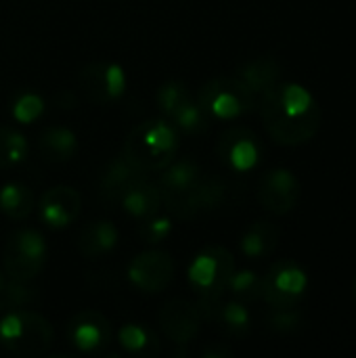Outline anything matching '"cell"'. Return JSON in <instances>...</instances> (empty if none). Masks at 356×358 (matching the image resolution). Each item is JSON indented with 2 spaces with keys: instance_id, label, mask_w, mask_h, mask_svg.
<instances>
[{
  "instance_id": "obj_1",
  "label": "cell",
  "mask_w": 356,
  "mask_h": 358,
  "mask_svg": "<svg viewBox=\"0 0 356 358\" xmlns=\"http://www.w3.org/2000/svg\"><path fill=\"white\" fill-rule=\"evenodd\" d=\"M260 115L266 132L279 145H302L321 128V107L300 84H275L260 94Z\"/></svg>"
},
{
  "instance_id": "obj_2",
  "label": "cell",
  "mask_w": 356,
  "mask_h": 358,
  "mask_svg": "<svg viewBox=\"0 0 356 358\" xmlns=\"http://www.w3.org/2000/svg\"><path fill=\"white\" fill-rule=\"evenodd\" d=\"M178 145L174 124L168 120H145L128 132L122 157L145 174L159 172L176 159Z\"/></svg>"
},
{
  "instance_id": "obj_3",
  "label": "cell",
  "mask_w": 356,
  "mask_h": 358,
  "mask_svg": "<svg viewBox=\"0 0 356 358\" xmlns=\"http://www.w3.org/2000/svg\"><path fill=\"white\" fill-rule=\"evenodd\" d=\"M0 344L15 357H42L52 346V327L34 310H6L0 319Z\"/></svg>"
},
{
  "instance_id": "obj_4",
  "label": "cell",
  "mask_w": 356,
  "mask_h": 358,
  "mask_svg": "<svg viewBox=\"0 0 356 358\" xmlns=\"http://www.w3.org/2000/svg\"><path fill=\"white\" fill-rule=\"evenodd\" d=\"M195 99L208 117L218 120H235L256 107V94L243 84L239 76H218L208 80Z\"/></svg>"
},
{
  "instance_id": "obj_5",
  "label": "cell",
  "mask_w": 356,
  "mask_h": 358,
  "mask_svg": "<svg viewBox=\"0 0 356 358\" xmlns=\"http://www.w3.org/2000/svg\"><path fill=\"white\" fill-rule=\"evenodd\" d=\"M46 260V243L40 233L21 229L8 237L2 252L4 273L13 281H31L40 275Z\"/></svg>"
},
{
  "instance_id": "obj_6",
  "label": "cell",
  "mask_w": 356,
  "mask_h": 358,
  "mask_svg": "<svg viewBox=\"0 0 356 358\" xmlns=\"http://www.w3.org/2000/svg\"><path fill=\"white\" fill-rule=\"evenodd\" d=\"M235 273V258L227 248H206L189 266V281L204 298H222L231 275Z\"/></svg>"
},
{
  "instance_id": "obj_7",
  "label": "cell",
  "mask_w": 356,
  "mask_h": 358,
  "mask_svg": "<svg viewBox=\"0 0 356 358\" xmlns=\"http://www.w3.org/2000/svg\"><path fill=\"white\" fill-rule=\"evenodd\" d=\"M159 176V195L162 203L176 218H193L191 216V197L193 189L201 178V170L193 159L170 162Z\"/></svg>"
},
{
  "instance_id": "obj_8",
  "label": "cell",
  "mask_w": 356,
  "mask_h": 358,
  "mask_svg": "<svg viewBox=\"0 0 356 358\" xmlns=\"http://www.w3.org/2000/svg\"><path fill=\"white\" fill-rule=\"evenodd\" d=\"M157 105L168 122L189 134H199L208 126V115L189 88L180 82H166L157 92Z\"/></svg>"
},
{
  "instance_id": "obj_9",
  "label": "cell",
  "mask_w": 356,
  "mask_h": 358,
  "mask_svg": "<svg viewBox=\"0 0 356 358\" xmlns=\"http://www.w3.org/2000/svg\"><path fill=\"white\" fill-rule=\"evenodd\" d=\"M308 287L306 273L290 260L277 262L262 277V298L273 308L296 306Z\"/></svg>"
},
{
  "instance_id": "obj_10",
  "label": "cell",
  "mask_w": 356,
  "mask_h": 358,
  "mask_svg": "<svg viewBox=\"0 0 356 358\" xmlns=\"http://www.w3.org/2000/svg\"><path fill=\"white\" fill-rule=\"evenodd\" d=\"M78 86L94 105H107L118 101L126 90V73L120 65L109 61L88 63L78 73Z\"/></svg>"
},
{
  "instance_id": "obj_11",
  "label": "cell",
  "mask_w": 356,
  "mask_h": 358,
  "mask_svg": "<svg viewBox=\"0 0 356 358\" xmlns=\"http://www.w3.org/2000/svg\"><path fill=\"white\" fill-rule=\"evenodd\" d=\"M216 153L231 170L248 172L258 166L262 157V143L250 128L233 126L220 134Z\"/></svg>"
},
{
  "instance_id": "obj_12",
  "label": "cell",
  "mask_w": 356,
  "mask_h": 358,
  "mask_svg": "<svg viewBox=\"0 0 356 358\" xmlns=\"http://www.w3.org/2000/svg\"><path fill=\"white\" fill-rule=\"evenodd\" d=\"M300 195H302L300 180L290 170L277 168V170L266 172L260 178V185H258V201L271 214L283 216V214L292 212L298 206Z\"/></svg>"
},
{
  "instance_id": "obj_13",
  "label": "cell",
  "mask_w": 356,
  "mask_h": 358,
  "mask_svg": "<svg viewBox=\"0 0 356 358\" xmlns=\"http://www.w3.org/2000/svg\"><path fill=\"white\" fill-rule=\"evenodd\" d=\"M128 279L143 294H159L174 279V262L166 252H143L128 266Z\"/></svg>"
},
{
  "instance_id": "obj_14",
  "label": "cell",
  "mask_w": 356,
  "mask_h": 358,
  "mask_svg": "<svg viewBox=\"0 0 356 358\" xmlns=\"http://www.w3.org/2000/svg\"><path fill=\"white\" fill-rule=\"evenodd\" d=\"M201 317L197 304L189 300H170L159 310V327L164 336L174 344H189L197 338Z\"/></svg>"
},
{
  "instance_id": "obj_15",
  "label": "cell",
  "mask_w": 356,
  "mask_h": 358,
  "mask_svg": "<svg viewBox=\"0 0 356 358\" xmlns=\"http://www.w3.org/2000/svg\"><path fill=\"white\" fill-rule=\"evenodd\" d=\"M67 338L80 352H101L111 342V325L97 310H82L71 317Z\"/></svg>"
},
{
  "instance_id": "obj_16",
  "label": "cell",
  "mask_w": 356,
  "mask_h": 358,
  "mask_svg": "<svg viewBox=\"0 0 356 358\" xmlns=\"http://www.w3.org/2000/svg\"><path fill=\"white\" fill-rule=\"evenodd\" d=\"M80 208H82L80 193L73 187H65V185L48 189L38 201L40 220L50 229L69 227L80 216Z\"/></svg>"
},
{
  "instance_id": "obj_17",
  "label": "cell",
  "mask_w": 356,
  "mask_h": 358,
  "mask_svg": "<svg viewBox=\"0 0 356 358\" xmlns=\"http://www.w3.org/2000/svg\"><path fill=\"white\" fill-rule=\"evenodd\" d=\"M145 172H141L138 168H134L132 164H128L124 157L122 159H115L111 162L103 174H101V180H99V191H101V197L105 201H113L118 203L122 199V195L138 180L143 178Z\"/></svg>"
},
{
  "instance_id": "obj_18",
  "label": "cell",
  "mask_w": 356,
  "mask_h": 358,
  "mask_svg": "<svg viewBox=\"0 0 356 358\" xmlns=\"http://www.w3.org/2000/svg\"><path fill=\"white\" fill-rule=\"evenodd\" d=\"M118 203L124 208L126 214L143 220V218H149L159 212L162 195H159V189L143 176L122 195V199Z\"/></svg>"
},
{
  "instance_id": "obj_19",
  "label": "cell",
  "mask_w": 356,
  "mask_h": 358,
  "mask_svg": "<svg viewBox=\"0 0 356 358\" xmlns=\"http://www.w3.org/2000/svg\"><path fill=\"white\" fill-rule=\"evenodd\" d=\"M118 243V229L109 220H94L82 229L78 237V250L84 258H101L111 252Z\"/></svg>"
},
{
  "instance_id": "obj_20",
  "label": "cell",
  "mask_w": 356,
  "mask_h": 358,
  "mask_svg": "<svg viewBox=\"0 0 356 358\" xmlns=\"http://www.w3.org/2000/svg\"><path fill=\"white\" fill-rule=\"evenodd\" d=\"M279 239H281V229L275 222L258 220L245 231L241 239V250L248 258H254V260L266 258L277 250Z\"/></svg>"
},
{
  "instance_id": "obj_21",
  "label": "cell",
  "mask_w": 356,
  "mask_h": 358,
  "mask_svg": "<svg viewBox=\"0 0 356 358\" xmlns=\"http://www.w3.org/2000/svg\"><path fill=\"white\" fill-rule=\"evenodd\" d=\"M239 78L243 80V84L258 96L264 90L273 88L279 78H281V63L266 55V57H258L254 61H248L241 69H239Z\"/></svg>"
},
{
  "instance_id": "obj_22",
  "label": "cell",
  "mask_w": 356,
  "mask_h": 358,
  "mask_svg": "<svg viewBox=\"0 0 356 358\" xmlns=\"http://www.w3.org/2000/svg\"><path fill=\"white\" fill-rule=\"evenodd\" d=\"M120 346L134 357H157L159 355V340L153 329L141 323H126L118 334Z\"/></svg>"
},
{
  "instance_id": "obj_23",
  "label": "cell",
  "mask_w": 356,
  "mask_h": 358,
  "mask_svg": "<svg viewBox=\"0 0 356 358\" xmlns=\"http://www.w3.org/2000/svg\"><path fill=\"white\" fill-rule=\"evenodd\" d=\"M0 210L13 220H25L36 210L34 191L23 182H8L0 189Z\"/></svg>"
},
{
  "instance_id": "obj_24",
  "label": "cell",
  "mask_w": 356,
  "mask_h": 358,
  "mask_svg": "<svg viewBox=\"0 0 356 358\" xmlns=\"http://www.w3.org/2000/svg\"><path fill=\"white\" fill-rule=\"evenodd\" d=\"M38 149L42 157H46L48 162L61 164L73 157L78 149V141H76V134L67 128H48L40 134Z\"/></svg>"
},
{
  "instance_id": "obj_25",
  "label": "cell",
  "mask_w": 356,
  "mask_h": 358,
  "mask_svg": "<svg viewBox=\"0 0 356 358\" xmlns=\"http://www.w3.org/2000/svg\"><path fill=\"white\" fill-rule=\"evenodd\" d=\"M225 182L220 178L214 176H204L199 178V182L193 189V197H191V216H199L206 212L216 210L222 199H225Z\"/></svg>"
},
{
  "instance_id": "obj_26",
  "label": "cell",
  "mask_w": 356,
  "mask_h": 358,
  "mask_svg": "<svg viewBox=\"0 0 356 358\" xmlns=\"http://www.w3.org/2000/svg\"><path fill=\"white\" fill-rule=\"evenodd\" d=\"M212 325L222 327L227 334L241 336V334H245L250 329V313H248L245 304L239 302V300L220 302L218 313H216V319H214Z\"/></svg>"
},
{
  "instance_id": "obj_27",
  "label": "cell",
  "mask_w": 356,
  "mask_h": 358,
  "mask_svg": "<svg viewBox=\"0 0 356 358\" xmlns=\"http://www.w3.org/2000/svg\"><path fill=\"white\" fill-rule=\"evenodd\" d=\"M27 141L8 126H0V170L13 168L27 157Z\"/></svg>"
},
{
  "instance_id": "obj_28",
  "label": "cell",
  "mask_w": 356,
  "mask_h": 358,
  "mask_svg": "<svg viewBox=\"0 0 356 358\" xmlns=\"http://www.w3.org/2000/svg\"><path fill=\"white\" fill-rule=\"evenodd\" d=\"M227 292L233 294L235 300L250 304L262 298V277H258L254 271H235L229 279Z\"/></svg>"
},
{
  "instance_id": "obj_29",
  "label": "cell",
  "mask_w": 356,
  "mask_h": 358,
  "mask_svg": "<svg viewBox=\"0 0 356 358\" xmlns=\"http://www.w3.org/2000/svg\"><path fill=\"white\" fill-rule=\"evenodd\" d=\"M38 300L36 289L27 287L25 281H13L4 285V289L0 292V310H15V308H25L29 304H34Z\"/></svg>"
},
{
  "instance_id": "obj_30",
  "label": "cell",
  "mask_w": 356,
  "mask_h": 358,
  "mask_svg": "<svg viewBox=\"0 0 356 358\" xmlns=\"http://www.w3.org/2000/svg\"><path fill=\"white\" fill-rule=\"evenodd\" d=\"M42 111H44V101L34 92H21L13 103V117L21 124H31L42 115Z\"/></svg>"
},
{
  "instance_id": "obj_31",
  "label": "cell",
  "mask_w": 356,
  "mask_h": 358,
  "mask_svg": "<svg viewBox=\"0 0 356 358\" xmlns=\"http://www.w3.org/2000/svg\"><path fill=\"white\" fill-rule=\"evenodd\" d=\"M170 233H172V222L157 214L143 218V224L138 229V235L145 243H162V241H166V237Z\"/></svg>"
},
{
  "instance_id": "obj_32",
  "label": "cell",
  "mask_w": 356,
  "mask_h": 358,
  "mask_svg": "<svg viewBox=\"0 0 356 358\" xmlns=\"http://www.w3.org/2000/svg\"><path fill=\"white\" fill-rule=\"evenodd\" d=\"M302 325V313L292 308H275V313L269 317V327L275 331H296Z\"/></svg>"
},
{
  "instance_id": "obj_33",
  "label": "cell",
  "mask_w": 356,
  "mask_h": 358,
  "mask_svg": "<svg viewBox=\"0 0 356 358\" xmlns=\"http://www.w3.org/2000/svg\"><path fill=\"white\" fill-rule=\"evenodd\" d=\"M201 357L222 358V357H233V352H231L229 348H222V346H212V348H206V350H201Z\"/></svg>"
},
{
  "instance_id": "obj_34",
  "label": "cell",
  "mask_w": 356,
  "mask_h": 358,
  "mask_svg": "<svg viewBox=\"0 0 356 358\" xmlns=\"http://www.w3.org/2000/svg\"><path fill=\"white\" fill-rule=\"evenodd\" d=\"M4 285H6V279H4V275L0 273V292L4 289Z\"/></svg>"
},
{
  "instance_id": "obj_35",
  "label": "cell",
  "mask_w": 356,
  "mask_h": 358,
  "mask_svg": "<svg viewBox=\"0 0 356 358\" xmlns=\"http://www.w3.org/2000/svg\"><path fill=\"white\" fill-rule=\"evenodd\" d=\"M353 292H355V298H356V281H355V287H353Z\"/></svg>"
}]
</instances>
